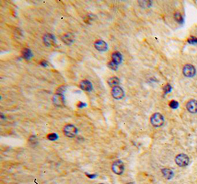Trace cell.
Listing matches in <instances>:
<instances>
[{
    "mask_svg": "<svg viewBox=\"0 0 197 184\" xmlns=\"http://www.w3.org/2000/svg\"><path fill=\"white\" fill-rule=\"evenodd\" d=\"M162 175H163V177L167 179V180H171V179L174 177L173 171L171 170L170 169H167V168H165V169H162Z\"/></svg>",
    "mask_w": 197,
    "mask_h": 184,
    "instance_id": "cell-14",
    "label": "cell"
},
{
    "mask_svg": "<svg viewBox=\"0 0 197 184\" xmlns=\"http://www.w3.org/2000/svg\"><path fill=\"white\" fill-rule=\"evenodd\" d=\"M164 91H165V93L170 92L171 91V86L169 84H167V85H165V86L164 87Z\"/></svg>",
    "mask_w": 197,
    "mask_h": 184,
    "instance_id": "cell-24",
    "label": "cell"
},
{
    "mask_svg": "<svg viewBox=\"0 0 197 184\" xmlns=\"http://www.w3.org/2000/svg\"><path fill=\"white\" fill-rule=\"evenodd\" d=\"M53 102L55 105L57 106V107H62L65 103L64 97H63L62 93H55L54 96H53Z\"/></svg>",
    "mask_w": 197,
    "mask_h": 184,
    "instance_id": "cell-7",
    "label": "cell"
},
{
    "mask_svg": "<svg viewBox=\"0 0 197 184\" xmlns=\"http://www.w3.org/2000/svg\"><path fill=\"white\" fill-rule=\"evenodd\" d=\"M150 122L154 127H161L163 125L165 119H164L163 116L160 113H155L151 116V119H150Z\"/></svg>",
    "mask_w": 197,
    "mask_h": 184,
    "instance_id": "cell-1",
    "label": "cell"
},
{
    "mask_svg": "<svg viewBox=\"0 0 197 184\" xmlns=\"http://www.w3.org/2000/svg\"><path fill=\"white\" fill-rule=\"evenodd\" d=\"M43 41L44 43H45V45H47V46H48L54 44L55 42V37L53 36V35H51V34H46V35L43 37Z\"/></svg>",
    "mask_w": 197,
    "mask_h": 184,
    "instance_id": "cell-11",
    "label": "cell"
},
{
    "mask_svg": "<svg viewBox=\"0 0 197 184\" xmlns=\"http://www.w3.org/2000/svg\"><path fill=\"white\" fill-rule=\"evenodd\" d=\"M84 106H86V104L81 102H79V104L78 105V108H83Z\"/></svg>",
    "mask_w": 197,
    "mask_h": 184,
    "instance_id": "cell-26",
    "label": "cell"
},
{
    "mask_svg": "<svg viewBox=\"0 0 197 184\" xmlns=\"http://www.w3.org/2000/svg\"><path fill=\"white\" fill-rule=\"evenodd\" d=\"M29 141H30V142L31 144H35L37 143L36 137H35V135H32V136L30 137V139H29Z\"/></svg>",
    "mask_w": 197,
    "mask_h": 184,
    "instance_id": "cell-23",
    "label": "cell"
},
{
    "mask_svg": "<svg viewBox=\"0 0 197 184\" xmlns=\"http://www.w3.org/2000/svg\"><path fill=\"white\" fill-rule=\"evenodd\" d=\"M183 75L187 77H193L196 75V70L195 67L191 64H186L185 67H183Z\"/></svg>",
    "mask_w": 197,
    "mask_h": 184,
    "instance_id": "cell-5",
    "label": "cell"
},
{
    "mask_svg": "<svg viewBox=\"0 0 197 184\" xmlns=\"http://www.w3.org/2000/svg\"><path fill=\"white\" fill-rule=\"evenodd\" d=\"M188 43H192V44H193V43H197V38H196V37L191 36V37H190L189 39L188 40Z\"/></svg>",
    "mask_w": 197,
    "mask_h": 184,
    "instance_id": "cell-22",
    "label": "cell"
},
{
    "mask_svg": "<svg viewBox=\"0 0 197 184\" xmlns=\"http://www.w3.org/2000/svg\"><path fill=\"white\" fill-rule=\"evenodd\" d=\"M126 184H134V183H126Z\"/></svg>",
    "mask_w": 197,
    "mask_h": 184,
    "instance_id": "cell-27",
    "label": "cell"
},
{
    "mask_svg": "<svg viewBox=\"0 0 197 184\" xmlns=\"http://www.w3.org/2000/svg\"><path fill=\"white\" fill-rule=\"evenodd\" d=\"M80 88L85 91H91L92 90V84L89 80H82L80 83Z\"/></svg>",
    "mask_w": 197,
    "mask_h": 184,
    "instance_id": "cell-10",
    "label": "cell"
},
{
    "mask_svg": "<svg viewBox=\"0 0 197 184\" xmlns=\"http://www.w3.org/2000/svg\"><path fill=\"white\" fill-rule=\"evenodd\" d=\"M112 95L115 99H121L124 97V91L120 86L113 87L112 89Z\"/></svg>",
    "mask_w": 197,
    "mask_h": 184,
    "instance_id": "cell-6",
    "label": "cell"
},
{
    "mask_svg": "<svg viewBox=\"0 0 197 184\" xmlns=\"http://www.w3.org/2000/svg\"><path fill=\"white\" fill-rule=\"evenodd\" d=\"M112 170L116 175H122L124 172V164L120 160L115 161L112 165Z\"/></svg>",
    "mask_w": 197,
    "mask_h": 184,
    "instance_id": "cell-3",
    "label": "cell"
},
{
    "mask_svg": "<svg viewBox=\"0 0 197 184\" xmlns=\"http://www.w3.org/2000/svg\"><path fill=\"white\" fill-rule=\"evenodd\" d=\"M139 4L143 8H148V7H151L152 2H151V1H139Z\"/></svg>",
    "mask_w": 197,
    "mask_h": 184,
    "instance_id": "cell-17",
    "label": "cell"
},
{
    "mask_svg": "<svg viewBox=\"0 0 197 184\" xmlns=\"http://www.w3.org/2000/svg\"><path fill=\"white\" fill-rule=\"evenodd\" d=\"M175 162L179 167H185L188 166V164H189V158H188L187 155L183 154V153L179 154L175 158Z\"/></svg>",
    "mask_w": 197,
    "mask_h": 184,
    "instance_id": "cell-2",
    "label": "cell"
},
{
    "mask_svg": "<svg viewBox=\"0 0 197 184\" xmlns=\"http://www.w3.org/2000/svg\"><path fill=\"white\" fill-rule=\"evenodd\" d=\"M95 47L97 50L100 52H105L108 49V45L103 40H97L95 42Z\"/></svg>",
    "mask_w": 197,
    "mask_h": 184,
    "instance_id": "cell-9",
    "label": "cell"
},
{
    "mask_svg": "<svg viewBox=\"0 0 197 184\" xmlns=\"http://www.w3.org/2000/svg\"><path fill=\"white\" fill-rule=\"evenodd\" d=\"M119 83H120V80L118 77H110L108 80V84L111 87H115L118 86Z\"/></svg>",
    "mask_w": 197,
    "mask_h": 184,
    "instance_id": "cell-15",
    "label": "cell"
},
{
    "mask_svg": "<svg viewBox=\"0 0 197 184\" xmlns=\"http://www.w3.org/2000/svg\"><path fill=\"white\" fill-rule=\"evenodd\" d=\"M108 67H109V69H112V70H117L118 68V66L117 64H115L113 61H111L110 62H109L108 64Z\"/></svg>",
    "mask_w": 197,
    "mask_h": 184,
    "instance_id": "cell-19",
    "label": "cell"
},
{
    "mask_svg": "<svg viewBox=\"0 0 197 184\" xmlns=\"http://www.w3.org/2000/svg\"><path fill=\"white\" fill-rule=\"evenodd\" d=\"M47 138L50 141H55V140L58 139V135L55 133H50L47 136Z\"/></svg>",
    "mask_w": 197,
    "mask_h": 184,
    "instance_id": "cell-20",
    "label": "cell"
},
{
    "mask_svg": "<svg viewBox=\"0 0 197 184\" xmlns=\"http://www.w3.org/2000/svg\"><path fill=\"white\" fill-rule=\"evenodd\" d=\"M78 133V129L73 125H66L63 127V133L66 137L72 138Z\"/></svg>",
    "mask_w": 197,
    "mask_h": 184,
    "instance_id": "cell-4",
    "label": "cell"
},
{
    "mask_svg": "<svg viewBox=\"0 0 197 184\" xmlns=\"http://www.w3.org/2000/svg\"><path fill=\"white\" fill-rule=\"evenodd\" d=\"M40 64L42 66H43V67H47V65H48V63H47L46 61H42V62L40 63Z\"/></svg>",
    "mask_w": 197,
    "mask_h": 184,
    "instance_id": "cell-25",
    "label": "cell"
},
{
    "mask_svg": "<svg viewBox=\"0 0 197 184\" xmlns=\"http://www.w3.org/2000/svg\"><path fill=\"white\" fill-rule=\"evenodd\" d=\"M122 60H123V57H122L121 53L119 52H115L112 54V61H113L118 66L121 64Z\"/></svg>",
    "mask_w": 197,
    "mask_h": 184,
    "instance_id": "cell-12",
    "label": "cell"
},
{
    "mask_svg": "<svg viewBox=\"0 0 197 184\" xmlns=\"http://www.w3.org/2000/svg\"><path fill=\"white\" fill-rule=\"evenodd\" d=\"M22 55H23V58L26 60H30L32 58V54L30 51V49H27V48H24L22 51Z\"/></svg>",
    "mask_w": 197,
    "mask_h": 184,
    "instance_id": "cell-16",
    "label": "cell"
},
{
    "mask_svg": "<svg viewBox=\"0 0 197 184\" xmlns=\"http://www.w3.org/2000/svg\"><path fill=\"white\" fill-rule=\"evenodd\" d=\"M174 18H175L176 21L179 23L182 24L183 23V18H182V15L180 13H176L175 15H174Z\"/></svg>",
    "mask_w": 197,
    "mask_h": 184,
    "instance_id": "cell-18",
    "label": "cell"
},
{
    "mask_svg": "<svg viewBox=\"0 0 197 184\" xmlns=\"http://www.w3.org/2000/svg\"><path fill=\"white\" fill-rule=\"evenodd\" d=\"M188 111L191 114H196L197 113V100L196 99H190L186 105Z\"/></svg>",
    "mask_w": 197,
    "mask_h": 184,
    "instance_id": "cell-8",
    "label": "cell"
},
{
    "mask_svg": "<svg viewBox=\"0 0 197 184\" xmlns=\"http://www.w3.org/2000/svg\"><path fill=\"white\" fill-rule=\"evenodd\" d=\"M75 36L72 33H66L64 35L61 37V40L64 43L66 44H71L73 41H74Z\"/></svg>",
    "mask_w": 197,
    "mask_h": 184,
    "instance_id": "cell-13",
    "label": "cell"
},
{
    "mask_svg": "<svg viewBox=\"0 0 197 184\" xmlns=\"http://www.w3.org/2000/svg\"><path fill=\"white\" fill-rule=\"evenodd\" d=\"M169 105H170V107L171 108L176 109V108H178L179 103L177 102V101L172 100V101L170 102V104H169Z\"/></svg>",
    "mask_w": 197,
    "mask_h": 184,
    "instance_id": "cell-21",
    "label": "cell"
},
{
    "mask_svg": "<svg viewBox=\"0 0 197 184\" xmlns=\"http://www.w3.org/2000/svg\"><path fill=\"white\" fill-rule=\"evenodd\" d=\"M100 184H103V183H100Z\"/></svg>",
    "mask_w": 197,
    "mask_h": 184,
    "instance_id": "cell-28",
    "label": "cell"
}]
</instances>
